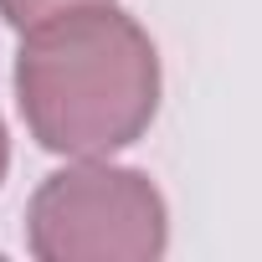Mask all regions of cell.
<instances>
[{"mask_svg":"<svg viewBox=\"0 0 262 262\" xmlns=\"http://www.w3.org/2000/svg\"><path fill=\"white\" fill-rule=\"evenodd\" d=\"M6 160H11V149H6V123H0V180H6Z\"/></svg>","mask_w":262,"mask_h":262,"instance_id":"cell-4","label":"cell"},{"mask_svg":"<svg viewBox=\"0 0 262 262\" xmlns=\"http://www.w3.org/2000/svg\"><path fill=\"white\" fill-rule=\"evenodd\" d=\"M16 98L31 139L52 155H113L134 144L160 108V57L134 16L77 6L26 31Z\"/></svg>","mask_w":262,"mask_h":262,"instance_id":"cell-1","label":"cell"},{"mask_svg":"<svg viewBox=\"0 0 262 262\" xmlns=\"http://www.w3.org/2000/svg\"><path fill=\"white\" fill-rule=\"evenodd\" d=\"M31 252L41 262H149L165 252V201L123 165H72L31 195Z\"/></svg>","mask_w":262,"mask_h":262,"instance_id":"cell-2","label":"cell"},{"mask_svg":"<svg viewBox=\"0 0 262 262\" xmlns=\"http://www.w3.org/2000/svg\"><path fill=\"white\" fill-rule=\"evenodd\" d=\"M77 6H113V0H0V16L21 31H31V26H41L62 11H77Z\"/></svg>","mask_w":262,"mask_h":262,"instance_id":"cell-3","label":"cell"}]
</instances>
